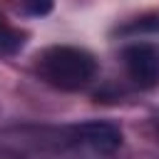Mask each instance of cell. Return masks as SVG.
I'll return each instance as SVG.
<instances>
[{"label":"cell","mask_w":159,"mask_h":159,"mask_svg":"<svg viewBox=\"0 0 159 159\" xmlns=\"http://www.w3.org/2000/svg\"><path fill=\"white\" fill-rule=\"evenodd\" d=\"M70 139L75 147H82L99 157H109L122 147V129L112 122L94 119V122H82V124L72 127Z\"/></svg>","instance_id":"cell-3"},{"label":"cell","mask_w":159,"mask_h":159,"mask_svg":"<svg viewBox=\"0 0 159 159\" xmlns=\"http://www.w3.org/2000/svg\"><path fill=\"white\" fill-rule=\"evenodd\" d=\"M122 65L127 77L142 87L152 89L159 84V45L157 42H144L137 40L122 50Z\"/></svg>","instance_id":"cell-2"},{"label":"cell","mask_w":159,"mask_h":159,"mask_svg":"<svg viewBox=\"0 0 159 159\" xmlns=\"http://www.w3.org/2000/svg\"><path fill=\"white\" fill-rule=\"evenodd\" d=\"M40 77L55 89L75 92L87 87L97 75V60L92 52L77 45H52L37 55Z\"/></svg>","instance_id":"cell-1"},{"label":"cell","mask_w":159,"mask_h":159,"mask_svg":"<svg viewBox=\"0 0 159 159\" xmlns=\"http://www.w3.org/2000/svg\"><path fill=\"white\" fill-rule=\"evenodd\" d=\"M25 45V35L12 27L2 15H0V57H10L15 52H20Z\"/></svg>","instance_id":"cell-4"},{"label":"cell","mask_w":159,"mask_h":159,"mask_svg":"<svg viewBox=\"0 0 159 159\" xmlns=\"http://www.w3.org/2000/svg\"><path fill=\"white\" fill-rule=\"evenodd\" d=\"M20 7H22L25 15L42 17V15H47L55 7V0H20Z\"/></svg>","instance_id":"cell-5"}]
</instances>
